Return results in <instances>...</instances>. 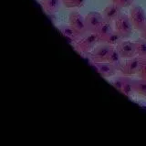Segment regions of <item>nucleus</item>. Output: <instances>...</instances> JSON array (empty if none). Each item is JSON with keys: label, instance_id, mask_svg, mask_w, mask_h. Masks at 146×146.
<instances>
[{"label": "nucleus", "instance_id": "nucleus-12", "mask_svg": "<svg viewBox=\"0 0 146 146\" xmlns=\"http://www.w3.org/2000/svg\"><path fill=\"white\" fill-rule=\"evenodd\" d=\"M57 29L67 38V40L68 41V42H70V43L76 44L78 42V40H79L80 38V36L78 34L70 25L57 26Z\"/></svg>", "mask_w": 146, "mask_h": 146}, {"label": "nucleus", "instance_id": "nucleus-20", "mask_svg": "<svg viewBox=\"0 0 146 146\" xmlns=\"http://www.w3.org/2000/svg\"><path fill=\"white\" fill-rule=\"evenodd\" d=\"M122 77H116L115 79H113L111 80V85L115 88L118 91L121 92V90H122Z\"/></svg>", "mask_w": 146, "mask_h": 146}, {"label": "nucleus", "instance_id": "nucleus-10", "mask_svg": "<svg viewBox=\"0 0 146 146\" xmlns=\"http://www.w3.org/2000/svg\"><path fill=\"white\" fill-rule=\"evenodd\" d=\"M121 14V7L118 5L111 3L104 8L102 11V17L104 20L109 22H114Z\"/></svg>", "mask_w": 146, "mask_h": 146}, {"label": "nucleus", "instance_id": "nucleus-23", "mask_svg": "<svg viewBox=\"0 0 146 146\" xmlns=\"http://www.w3.org/2000/svg\"><path fill=\"white\" fill-rule=\"evenodd\" d=\"M140 35H141V38H145V39H146V27L140 32Z\"/></svg>", "mask_w": 146, "mask_h": 146}, {"label": "nucleus", "instance_id": "nucleus-4", "mask_svg": "<svg viewBox=\"0 0 146 146\" xmlns=\"http://www.w3.org/2000/svg\"><path fill=\"white\" fill-rule=\"evenodd\" d=\"M143 58L140 56H135L133 58H127L126 60L122 61L120 71L124 76H131L134 74H138L141 68Z\"/></svg>", "mask_w": 146, "mask_h": 146}, {"label": "nucleus", "instance_id": "nucleus-1", "mask_svg": "<svg viewBox=\"0 0 146 146\" xmlns=\"http://www.w3.org/2000/svg\"><path fill=\"white\" fill-rule=\"evenodd\" d=\"M100 42L97 33L93 32H87L83 36H81L80 39L76 43V48L78 51L81 53L90 54L95 48L96 45Z\"/></svg>", "mask_w": 146, "mask_h": 146}, {"label": "nucleus", "instance_id": "nucleus-7", "mask_svg": "<svg viewBox=\"0 0 146 146\" xmlns=\"http://www.w3.org/2000/svg\"><path fill=\"white\" fill-rule=\"evenodd\" d=\"M103 21L104 18L102 17V14H100L99 12L91 11L85 16V24L88 32L96 33Z\"/></svg>", "mask_w": 146, "mask_h": 146}, {"label": "nucleus", "instance_id": "nucleus-6", "mask_svg": "<svg viewBox=\"0 0 146 146\" xmlns=\"http://www.w3.org/2000/svg\"><path fill=\"white\" fill-rule=\"evenodd\" d=\"M112 48L111 45L108 43H102L98 45L97 47L90 53V59L92 62H105L107 61L109 54Z\"/></svg>", "mask_w": 146, "mask_h": 146}, {"label": "nucleus", "instance_id": "nucleus-24", "mask_svg": "<svg viewBox=\"0 0 146 146\" xmlns=\"http://www.w3.org/2000/svg\"><path fill=\"white\" fill-rule=\"evenodd\" d=\"M145 80H146V78H145Z\"/></svg>", "mask_w": 146, "mask_h": 146}, {"label": "nucleus", "instance_id": "nucleus-3", "mask_svg": "<svg viewBox=\"0 0 146 146\" xmlns=\"http://www.w3.org/2000/svg\"><path fill=\"white\" fill-rule=\"evenodd\" d=\"M129 17L134 29L141 31L146 27V13L139 5H133L129 12Z\"/></svg>", "mask_w": 146, "mask_h": 146}, {"label": "nucleus", "instance_id": "nucleus-19", "mask_svg": "<svg viewBox=\"0 0 146 146\" xmlns=\"http://www.w3.org/2000/svg\"><path fill=\"white\" fill-rule=\"evenodd\" d=\"M123 39H124V38H123L122 36L119 34L115 29H114V31L112 32V34L109 38V39H108V41L106 43L111 45V46H116V45H118L119 43H120L121 41H122Z\"/></svg>", "mask_w": 146, "mask_h": 146}, {"label": "nucleus", "instance_id": "nucleus-5", "mask_svg": "<svg viewBox=\"0 0 146 146\" xmlns=\"http://www.w3.org/2000/svg\"><path fill=\"white\" fill-rule=\"evenodd\" d=\"M68 25L80 36L88 32L85 24V17H82L80 13L78 11H72L70 13V18H68Z\"/></svg>", "mask_w": 146, "mask_h": 146}, {"label": "nucleus", "instance_id": "nucleus-8", "mask_svg": "<svg viewBox=\"0 0 146 146\" xmlns=\"http://www.w3.org/2000/svg\"><path fill=\"white\" fill-rule=\"evenodd\" d=\"M116 48L122 58H131L137 56L135 42H131L129 40H122L116 46Z\"/></svg>", "mask_w": 146, "mask_h": 146}, {"label": "nucleus", "instance_id": "nucleus-11", "mask_svg": "<svg viewBox=\"0 0 146 146\" xmlns=\"http://www.w3.org/2000/svg\"><path fill=\"white\" fill-rule=\"evenodd\" d=\"M113 31H114V29L111 26V22L104 20L102 22V24L100 26L97 32H96L98 36H99L100 42V43H106L109 39V38L112 34Z\"/></svg>", "mask_w": 146, "mask_h": 146}, {"label": "nucleus", "instance_id": "nucleus-13", "mask_svg": "<svg viewBox=\"0 0 146 146\" xmlns=\"http://www.w3.org/2000/svg\"><path fill=\"white\" fill-rule=\"evenodd\" d=\"M122 90L121 93L126 97H131L135 93L134 89V79H131L129 76H122Z\"/></svg>", "mask_w": 146, "mask_h": 146}, {"label": "nucleus", "instance_id": "nucleus-14", "mask_svg": "<svg viewBox=\"0 0 146 146\" xmlns=\"http://www.w3.org/2000/svg\"><path fill=\"white\" fill-rule=\"evenodd\" d=\"M62 0H41V6L48 13H56L61 7Z\"/></svg>", "mask_w": 146, "mask_h": 146}, {"label": "nucleus", "instance_id": "nucleus-21", "mask_svg": "<svg viewBox=\"0 0 146 146\" xmlns=\"http://www.w3.org/2000/svg\"><path fill=\"white\" fill-rule=\"evenodd\" d=\"M134 0H111V2L118 5L119 7H131Z\"/></svg>", "mask_w": 146, "mask_h": 146}, {"label": "nucleus", "instance_id": "nucleus-17", "mask_svg": "<svg viewBox=\"0 0 146 146\" xmlns=\"http://www.w3.org/2000/svg\"><path fill=\"white\" fill-rule=\"evenodd\" d=\"M135 42L136 47V55L141 58H146V39L141 38L137 39Z\"/></svg>", "mask_w": 146, "mask_h": 146}, {"label": "nucleus", "instance_id": "nucleus-16", "mask_svg": "<svg viewBox=\"0 0 146 146\" xmlns=\"http://www.w3.org/2000/svg\"><path fill=\"white\" fill-rule=\"evenodd\" d=\"M134 89L135 93L146 96V80L140 78V79H134Z\"/></svg>", "mask_w": 146, "mask_h": 146}, {"label": "nucleus", "instance_id": "nucleus-18", "mask_svg": "<svg viewBox=\"0 0 146 146\" xmlns=\"http://www.w3.org/2000/svg\"><path fill=\"white\" fill-rule=\"evenodd\" d=\"M86 0H62V4L67 8L80 7L85 4Z\"/></svg>", "mask_w": 146, "mask_h": 146}, {"label": "nucleus", "instance_id": "nucleus-22", "mask_svg": "<svg viewBox=\"0 0 146 146\" xmlns=\"http://www.w3.org/2000/svg\"><path fill=\"white\" fill-rule=\"evenodd\" d=\"M138 74H139L140 78H143V79H145L146 78V58H143V62H141V68H140Z\"/></svg>", "mask_w": 146, "mask_h": 146}, {"label": "nucleus", "instance_id": "nucleus-15", "mask_svg": "<svg viewBox=\"0 0 146 146\" xmlns=\"http://www.w3.org/2000/svg\"><path fill=\"white\" fill-rule=\"evenodd\" d=\"M121 58H122L121 56L120 52H119V50L117 49V48L115 47V46H112V48L111 49V52H110V54H109L107 61L111 63L112 65H114V67L117 68V70H120L121 63H122Z\"/></svg>", "mask_w": 146, "mask_h": 146}, {"label": "nucleus", "instance_id": "nucleus-2", "mask_svg": "<svg viewBox=\"0 0 146 146\" xmlns=\"http://www.w3.org/2000/svg\"><path fill=\"white\" fill-rule=\"evenodd\" d=\"M133 25L131 22L129 15L121 13L120 17L114 21V29L120 34L123 38H129L132 34Z\"/></svg>", "mask_w": 146, "mask_h": 146}, {"label": "nucleus", "instance_id": "nucleus-9", "mask_svg": "<svg viewBox=\"0 0 146 146\" xmlns=\"http://www.w3.org/2000/svg\"><path fill=\"white\" fill-rule=\"evenodd\" d=\"M93 66L100 73V75L103 78H110L115 75L117 68L108 61L105 62H92Z\"/></svg>", "mask_w": 146, "mask_h": 146}]
</instances>
